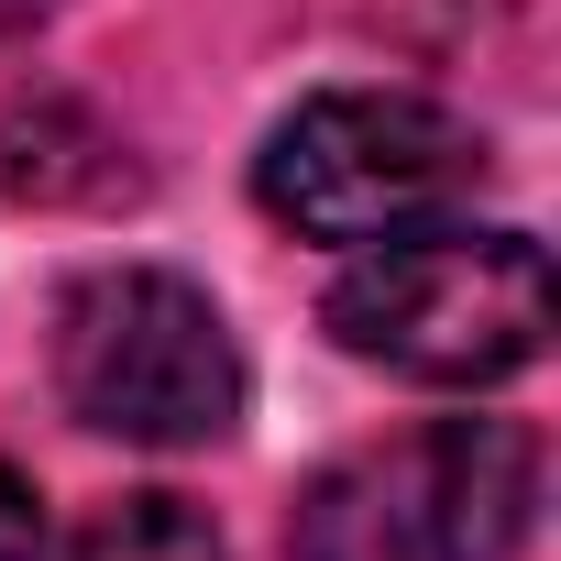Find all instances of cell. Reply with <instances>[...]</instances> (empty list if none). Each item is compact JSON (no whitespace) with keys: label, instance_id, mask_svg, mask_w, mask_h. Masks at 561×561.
Instances as JSON below:
<instances>
[{"label":"cell","instance_id":"obj_1","mask_svg":"<svg viewBox=\"0 0 561 561\" xmlns=\"http://www.w3.org/2000/svg\"><path fill=\"white\" fill-rule=\"evenodd\" d=\"M331 342L408 386H506L550 353V253L473 220L364 242L331 287Z\"/></svg>","mask_w":561,"mask_h":561},{"label":"cell","instance_id":"obj_2","mask_svg":"<svg viewBox=\"0 0 561 561\" xmlns=\"http://www.w3.org/2000/svg\"><path fill=\"white\" fill-rule=\"evenodd\" d=\"M528 528H539V430L430 419L408 440L342 451L298 495L287 561H517Z\"/></svg>","mask_w":561,"mask_h":561},{"label":"cell","instance_id":"obj_3","mask_svg":"<svg viewBox=\"0 0 561 561\" xmlns=\"http://www.w3.org/2000/svg\"><path fill=\"white\" fill-rule=\"evenodd\" d=\"M56 397L100 440L198 451L242 419V342L209 309V287L165 264H111L78 275L56 309Z\"/></svg>","mask_w":561,"mask_h":561},{"label":"cell","instance_id":"obj_4","mask_svg":"<svg viewBox=\"0 0 561 561\" xmlns=\"http://www.w3.org/2000/svg\"><path fill=\"white\" fill-rule=\"evenodd\" d=\"M473 187H484V133L419 89H331L275 122V144L253 165V198L275 220L298 242H342V253L430 231Z\"/></svg>","mask_w":561,"mask_h":561},{"label":"cell","instance_id":"obj_5","mask_svg":"<svg viewBox=\"0 0 561 561\" xmlns=\"http://www.w3.org/2000/svg\"><path fill=\"white\" fill-rule=\"evenodd\" d=\"M0 176L23 198H111V187H133L122 133H100L78 100H12V122H0Z\"/></svg>","mask_w":561,"mask_h":561},{"label":"cell","instance_id":"obj_6","mask_svg":"<svg viewBox=\"0 0 561 561\" xmlns=\"http://www.w3.org/2000/svg\"><path fill=\"white\" fill-rule=\"evenodd\" d=\"M78 561H231V550H220L209 506L144 484V495H111V506L78 528Z\"/></svg>","mask_w":561,"mask_h":561},{"label":"cell","instance_id":"obj_7","mask_svg":"<svg viewBox=\"0 0 561 561\" xmlns=\"http://www.w3.org/2000/svg\"><path fill=\"white\" fill-rule=\"evenodd\" d=\"M0 561H45V506L12 462H0Z\"/></svg>","mask_w":561,"mask_h":561},{"label":"cell","instance_id":"obj_8","mask_svg":"<svg viewBox=\"0 0 561 561\" xmlns=\"http://www.w3.org/2000/svg\"><path fill=\"white\" fill-rule=\"evenodd\" d=\"M45 12H56V0H0V45H12V34H34Z\"/></svg>","mask_w":561,"mask_h":561}]
</instances>
